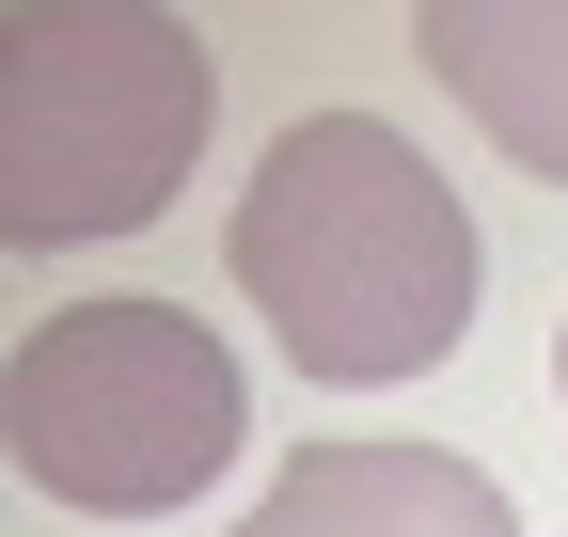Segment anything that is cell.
Listing matches in <instances>:
<instances>
[{
	"mask_svg": "<svg viewBox=\"0 0 568 537\" xmlns=\"http://www.w3.org/2000/svg\"><path fill=\"white\" fill-rule=\"evenodd\" d=\"M237 285L301 379H426L474 316V222L379 111H301L237 190Z\"/></svg>",
	"mask_w": 568,
	"mask_h": 537,
	"instance_id": "obj_1",
	"label": "cell"
},
{
	"mask_svg": "<svg viewBox=\"0 0 568 537\" xmlns=\"http://www.w3.org/2000/svg\"><path fill=\"white\" fill-rule=\"evenodd\" d=\"M205 159V48L159 0H32L0 32V222L126 237Z\"/></svg>",
	"mask_w": 568,
	"mask_h": 537,
	"instance_id": "obj_2",
	"label": "cell"
},
{
	"mask_svg": "<svg viewBox=\"0 0 568 537\" xmlns=\"http://www.w3.org/2000/svg\"><path fill=\"white\" fill-rule=\"evenodd\" d=\"M0 443H17V475L48 506L159 521L237 458V364L174 301H63L0 364Z\"/></svg>",
	"mask_w": 568,
	"mask_h": 537,
	"instance_id": "obj_3",
	"label": "cell"
},
{
	"mask_svg": "<svg viewBox=\"0 0 568 537\" xmlns=\"http://www.w3.org/2000/svg\"><path fill=\"white\" fill-rule=\"evenodd\" d=\"M237 537H521V506L443 443H301Z\"/></svg>",
	"mask_w": 568,
	"mask_h": 537,
	"instance_id": "obj_4",
	"label": "cell"
},
{
	"mask_svg": "<svg viewBox=\"0 0 568 537\" xmlns=\"http://www.w3.org/2000/svg\"><path fill=\"white\" fill-rule=\"evenodd\" d=\"M410 48L443 63V95H458L521 174L568 190V0H426Z\"/></svg>",
	"mask_w": 568,
	"mask_h": 537,
	"instance_id": "obj_5",
	"label": "cell"
},
{
	"mask_svg": "<svg viewBox=\"0 0 568 537\" xmlns=\"http://www.w3.org/2000/svg\"><path fill=\"white\" fill-rule=\"evenodd\" d=\"M552 379H568V348H552Z\"/></svg>",
	"mask_w": 568,
	"mask_h": 537,
	"instance_id": "obj_6",
	"label": "cell"
}]
</instances>
